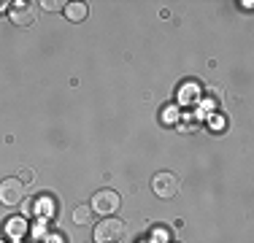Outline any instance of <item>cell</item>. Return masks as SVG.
I'll list each match as a JSON object with an SVG mask.
<instances>
[{"mask_svg": "<svg viewBox=\"0 0 254 243\" xmlns=\"http://www.w3.org/2000/svg\"><path fill=\"white\" fill-rule=\"evenodd\" d=\"M162 114H165V117H162V122H165V124H171V122L179 119V108H176V106H168Z\"/></svg>", "mask_w": 254, "mask_h": 243, "instance_id": "cell-10", "label": "cell"}, {"mask_svg": "<svg viewBox=\"0 0 254 243\" xmlns=\"http://www.w3.org/2000/svg\"><path fill=\"white\" fill-rule=\"evenodd\" d=\"M49 197H30L25 200V214H38V211H49Z\"/></svg>", "mask_w": 254, "mask_h": 243, "instance_id": "cell-7", "label": "cell"}, {"mask_svg": "<svg viewBox=\"0 0 254 243\" xmlns=\"http://www.w3.org/2000/svg\"><path fill=\"white\" fill-rule=\"evenodd\" d=\"M22 181L19 179H3L0 181V203L8 205V208H14V205H19L22 200H25V194H22Z\"/></svg>", "mask_w": 254, "mask_h": 243, "instance_id": "cell-4", "label": "cell"}, {"mask_svg": "<svg viewBox=\"0 0 254 243\" xmlns=\"http://www.w3.org/2000/svg\"><path fill=\"white\" fill-rule=\"evenodd\" d=\"M179 186H181L179 176L176 173H168V170H162V173H157L152 179V192L160 200H173V197H176V192H179Z\"/></svg>", "mask_w": 254, "mask_h": 243, "instance_id": "cell-2", "label": "cell"}, {"mask_svg": "<svg viewBox=\"0 0 254 243\" xmlns=\"http://www.w3.org/2000/svg\"><path fill=\"white\" fill-rule=\"evenodd\" d=\"M89 208L95 211V214H103V216H111L114 211L119 208V194L111 192V189H100L92 194V205Z\"/></svg>", "mask_w": 254, "mask_h": 243, "instance_id": "cell-3", "label": "cell"}, {"mask_svg": "<svg viewBox=\"0 0 254 243\" xmlns=\"http://www.w3.org/2000/svg\"><path fill=\"white\" fill-rule=\"evenodd\" d=\"M73 222L76 224L92 222V208H87V205H76V208H73Z\"/></svg>", "mask_w": 254, "mask_h": 243, "instance_id": "cell-8", "label": "cell"}, {"mask_svg": "<svg viewBox=\"0 0 254 243\" xmlns=\"http://www.w3.org/2000/svg\"><path fill=\"white\" fill-rule=\"evenodd\" d=\"M8 233L11 235H22V233H25V230H27V224H25V219H22V216H14V219H8Z\"/></svg>", "mask_w": 254, "mask_h": 243, "instance_id": "cell-9", "label": "cell"}, {"mask_svg": "<svg viewBox=\"0 0 254 243\" xmlns=\"http://www.w3.org/2000/svg\"><path fill=\"white\" fill-rule=\"evenodd\" d=\"M35 16H38L35 3H14V8H11V22L19 27H33Z\"/></svg>", "mask_w": 254, "mask_h": 243, "instance_id": "cell-5", "label": "cell"}, {"mask_svg": "<svg viewBox=\"0 0 254 243\" xmlns=\"http://www.w3.org/2000/svg\"><path fill=\"white\" fill-rule=\"evenodd\" d=\"M65 19L68 22H84L89 14V5L87 3H65Z\"/></svg>", "mask_w": 254, "mask_h": 243, "instance_id": "cell-6", "label": "cell"}, {"mask_svg": "<svg viewBox=\"0 0 254 243\" xmlns=\"http://www.w3.org/2000/svg\"><path fill=\"white\" fill-rule=\"evenodd\" d=\"M0 243H5V241H3V238H0Z\"/></svg>", "mask_w": 254, "mask_h": 243, "instance_id": "cell-13", "label": "cell"}, {"mask_svg": "<svg viewBox=\"0 0 254 243\" xmlns=\"http://www.w3.org/2000/svg\"><path fill=\"white\" fill-rule=\"evenodd\" d=\"M30 181H33V173H30V170H22V184H30Z\"/></svg>", "mask_w": 254, "mask_h": 243, "instance_id": "cell-12", "label": "cell"}, {"mask_svg": "<svg viewBox=\"0 0 254 243\" xmlns=\"http://www.w3.org/2000/svg\"><path fill=\"white\" fill-rule=\"evenodd\" d=\"M46 11H60V8H65V3H57V0H46Z\"/></svg>", "mask_w": 254, "mask_h": 243, "instance_id": "cell-11", "label": "cell"}, {"mask_svg": "<svg viewBox=\"0 0 254 243\" xmlns=\"http://www.w3.org/2000/svg\"><path fill=\"white\" fill-rule=\"evenodd\" d=\"M125 235V222L117 216H106L95 227V243H119Z\"/></svg>", "mask_w": 254, "mask_h": 243, "instance_id": "cell-1", "label": "cell"}]
</instances>
